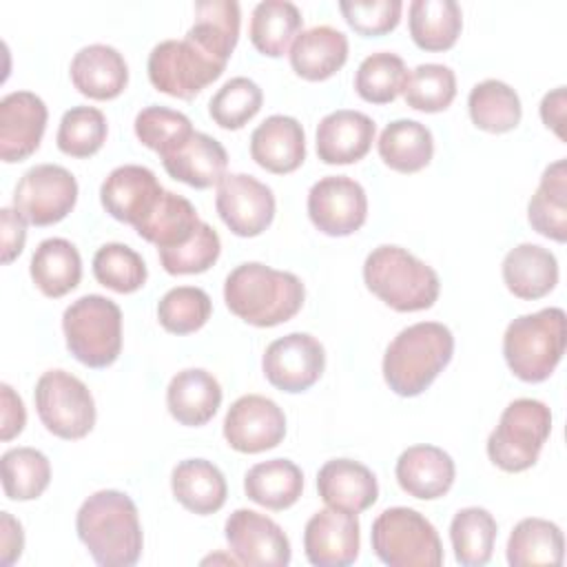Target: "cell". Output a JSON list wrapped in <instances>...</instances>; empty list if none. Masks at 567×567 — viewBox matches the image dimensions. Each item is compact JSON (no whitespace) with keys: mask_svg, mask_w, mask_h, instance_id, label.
Listing matches in <instances>:
<instances>
[{"mask_svg":"<svg viewBox=\"0 0 567 567\" xmlns=\"http://www.w3.org/2000/svg\"><path fill=\"white\" fill-rule=\"evenodd\" d=\"M78 538L102 567H128L142 556V525L133 498L117 489L91 494L75 514Z\"/></svg>","mask_w":567,"mask_h":567,"instance_id":"1","label":"cell"},{"mask_svg":"<svg viewBox=\"0 0 567 567\" xmlns=\"http://www.w3.org/2000/svg\"><path fill=\"white\" fill-rule=\"evenodd\" d=\"M306 299L295 272L275 270L259 261L233 268L224 281V301L233 315L257 328H272L292 319Z\"/></svg>","mask_w":567,"mask_h":567,"instance_id":"2","label":"cell"},{"mask_svg":"<svg viewBox=\"0 0 567 567\" xmlns=\"http://www.w3.org/2000/svg\"><path fill=\"white\" fill-rule=\"evenodd\" d=\"M454 354V334L439 321L403 328L385 348L383 379L399 396H419L443 372Z\"/></svg>","mask_w":567,"mask_h":567,"instance_id":"3","label":"cell"},{"mask_svg":"<svg viewBox=\"0 0 567 567\" xmlns=\"http://www.w3.org/2000/svg\"><path fill=\"white\" fill-rule=\"evenodd\" d=\"M363 281L396 312L427 310L439 299L441 281L432 266L392 244L372 248L363 261Z\"/></svg>","mask_w":567,"mask_h":567,"instance_id":"4","label":"cell"},{"mask_svg":"<svg viewBox=\"0 0 567 567\" xmlns=\"http://www.w3.org/2000/svg\"><path fill=\"white\" fill-rule=\"evenodd\" d=\"M565 343V310L543 308L509 321L503 334V357L520 381L540 383L560 363Z\"/></svg>","mask_w":567,"mask_h":567,"instance_id":"5","label":"cell"},{"mask_svg":"<svg viewBox=\"0 0 567 567\" xmlns=\"http://www.w3.org/2000/svg\"><path fill=\"white\" fill-rule=\"evenodd\" d=\"M62 330L69 352L86 368L115 363L122 350V310L102 295H84L66 306Z\"/></svg>","mask_w":567,"mask_h":567,"instance_id":"6","label":"cell"},{"mask_svg":"<svg viewBox=\"0 0 567 567\" xmlns=\"http://www.w3.org/2000/svg\"><path fill=\"white\" fill-rule=\"evenodd\" d=\"M377 558L390 567H439L443 545L436 527L412 507L383 509L370 532Z\"/></svg>","mask_w":567,"mask_h":567,"instance_id":"7","label":"cell"},{"mask_svg":"<svg viewBox=\"0 0 567 567\" xmlns=\"http://www.w3.org/2000/svg\"><path fill=\"white\" fill-rule=\"evenodd\" d=\"M551 432V412L538 399H514L487 436V456L503 472H525Z\"/></svg>","mask_w":567,"mask_h":567,"instance_id":"8","label":"cell"},{"mask_svg":"<svg viewBox=\"0 0 567 567\" xmlns=\"http://www.w3.org/2000/svg\"><path fill=\"white\" fill-rule=\"evenodd\" d=\"M33 401L42 425L64 441H78L95 425L93 394L66 370H47L35 383Z\"/></svg>","mask_w":567,"mask_h":567,"instance_id":"9","label":"cell"},{"mask_svg":"<svg viewBox=\"0 0 567 567\" xmlns=\"http://www.w3.org/2000/svg\"><path fill=\"white\" fill-rule=\"evenodd\" d=\"M226 64L204 53L190 40L157 42L146 62L151 84L173 97L193 100L224 73Z\"/></svg>","mask_w":567,"mask_h":567,"instance_id":"10","label":"cell"},{"mask_svg":"<svg viewBox=\"0 0 567 567\" xmlns=\"http://www.w3.org/2000/svg\"><path fill=\"white\" fill-rule=\"evenodd\" d=\"M78 202V182L60 164H35L16 184L13 208L33 226L62 221Z\"/></svg>","mask_w":567,"mask_h":567,"instance_id":"11","label":"cell"},{"mask_svg":"<svg viewBox=\"0 0 567 567\" xmlns=\"http://www.w3.org/2000/svg\"><path fill=\"white\" fill-rule=\"evenodd\" d=\"M308 217L317 230L330 237L357 233L368 217L363 186L348 175H328L308 190Z\"/></svg>","mask_w":567,"mask_h":567,"instance_id":"12","label":"cell"},{"mask_svg":"<svg viewBox=\"0 0 567 567\" xmlns=\"http://www.w3.org/2000/svg\"><path fill=\"white\" fill-rule=\"evenodd\" d=\"M323 368L326 350L308 332H290L275 339L261 357V370L268 383L288 394L312 388L323 374Z\"/></svg>","mask_w":567,"mask_h":567,"instance_id":"13","label":"cell"},{"mask_svg":"<svg viewBox=\"0 0 567 567\" xmlns=\"http://www.w3.org/2000/svg\"><path fill=\"white\" fill-rule=\"evenodd\" d=\"M215 208L230 233L237 237H257L275 217V195L270 186L252 175L228 173L217 184Z\"/></svg>","mask_w":567,"mask_h":567,"instance_id":"14","label":"cell"},{"mask_svg":"<svg viewBox=\"0 0 567 567\" xmlns=\"http://www.w3.org/2000/svg\"><path fill=\"white\" fill-rule=\"evenodd\" d=\"M286 436V414L268 396L244 394L224 416V439L241 454H259L277 447Z\"/></svg>","mask_w":567,"mask_h":567,"instance_id":"15","label":"cell"},{"mask_svg":"<svg viewBox=\"0 0 567 567\" xmlns=\"http://www.w3.org/2000/svg\"><path fill=\"white\" fill-rule=\"evenodd\" d=\"M224 536L241 565L286 567L290 563V540L284 529L255 509H235L224 525Z\"/></svg>","mask_w":567,"mask_h":567,"instance_id":"16","label":"cell"},{"mask_svg":"<svg viewBox=\"0 0 567 567\" xmlns=\"http://www.w3.org/2000/svg\"><path fill=\"white\" fill-rule=\"evenodd\" d=\"M359 518L352 512L326 507L315 512L303 529V551L310 565L346 567L359 556Z\"/></svg>","mask_w":567,"mask_h":567,"instance_id":"17","label":"cell"},{"mask_svg":"<svg viewBox=\"0 0 567 567\" xmlns=\"http://www.w3.org/2000/svg\"><path fill=\"white\" fill-rule=\"evenodd\" d=\"M164 195L155 173L140 164H124L113 168L100 186V202L104 210L133 228L142 224Z\"/></svg>","mask_w":567,"mask_h":567,"instance_id":"18","label":"cell"},{"mask_svg":"<svg viewBox=\"0 0 567 567\" xmlns=\"http://www.w3.org/2000/svg\"><path fill=\"white\" fill-rule=\"evenodd\" d=\"M47 104L31 91H11L0 100V157L22 162L38 151L47 128Z\"/></svg>","mask_w":567,"mask_h":567,"instance_id":"19","label":"cell"},{"mask_svg":"<svg viewBox=\"0 0 567 567\" xmlns=\"http://www.w3.org/2000/svg\"><path fill=\"white\" fill-rule=\"evenodd\" d=\"M377 126L370 115L352 109L328 113L317 126V155L323 164H352L368 155Z\"/></svg>","mask_w":567,"mask_h":567,"instance_id":"20","label":"cell"},{"mask_svg":"<svg viewBox=\"0 0 567 567\" xmlns=\"http://www.w3.org/2000/svg\"><path fill=\"white\" fill-rule=\"evenodd\" d=\"M394 474L405 494L421 501H434L450 492L456 467L445 450L421 443L401 452Z\"/></svg>","mask_w":567,"mask_h":567,"instance_id":"21","label":"cell"},{"mask_svg":"<svg viewBox=\"0 0 567 567\" xmlns=\"http://www.w3.org/2000/svg\"><path fill=\"white\" fill-rule=\"evenodd\" d=\"M317 489L328 507L365 512L379 498V483L370 467L352 458H332L317 474Z\"/></svg>","mask_w":567,"mask_h":567,"instance_id":"22","label":"cell"},{"mask_svg":"<svg viewBox=\"0 0 567 567\" xmlns=\"http://www.w3.org/2000/svg\"><path fill=\"white\" fill-rule=\"evenodd\" d=\"M250 157L275 175L297 171L306 159V133L290 115L266 117L250 135Z\"/></svg>","mask_w":567,"mask_h":567,"instance_id":"23","label":"cell"},{"mask_svg":"<svg viewBox=\"0 0 567 567\" xmlns=\"http://www.w3.org/2000/svg\"><path fill=\"white\" fill-rule=\"evenodd\" d=\"M73 86L91 100H113L128 82V66L124 55L109 44L82 47L71 60Z\"/></svg>","mask_w":567,"mask_h":567,"instance_id":"24","label":"cell"},{"mask_svg":"<svg viewBox=\"0 0 567 567\" xmlns=\"http://www.w3.org/2000/svg\"><path fill=\"white\" fill-rule=\"evenodd\" d=\"M166 173L193 188L217 186L226 177L228 155L221 142L195 131L173 153L162 157Z\"/></svg>","mask_w":567,"mask_h":567,"instance_id":"25","label":"cell"},{"mask_svg":"<svg viewBox=\"0 0 567 567\" xmlns=\"http://www.w3.org/2000/svg\"><path fill=\"white\" fill-rule=\"evenodd\" d=\"M221 405V385L204 368L179 370L166 388V408L171 416L188 427L208 423Z\"/></svg>","mask_w":567,"mask_h":567,"instance_id":"26","label":"cell"},{"mask_svg":"<svg viewBox=\"0 0 567 567\" xmlns=\"http://www.w3.org/2000/svg\"><path fill=\"white\" fill-rule=\"evenodd\" d=\"M292 71L310 82L334 75L348 60V38L330 24H317L301 31L290 47Z\"/></svg>","mask_w":567,"mask_h":567,"instance_id":"27","label":"cell"},{"mask_svg":"<svg viewBox=\"0 0 567 567\" xmlns=\"http://www.w3.org/2000/svg\"><path fill=\"white\" fill-rule=\"evenodd\" d=\"M507 290L518 299H540L558 284V261L554 252L538 244L514 246L501 266Z\"/></svg>","mask_w":567,"mask_h":567,"instance_id":"28","label":"cell"},{"mask_svg":"<svg viewBox=\"0 0 567 567\" xmlns=\"http://www.w3.org/2000/svg\"><path fill=\"white\" fill-rule=\"evenodd\" d=\"M171 489L188 512L208 516L224 507L228 485L221 470L206 458H184L171 472Z\"/></svg>","mask_w":567,"mask_h":567,"instance_id":"29","label":"cell"},{"mask_svg":"<svg viewBox=\"0 0 567 567\" xmlns=\"http://www.w3.org/2000/svg\"><path fill=\"white\" fill-rule=\"evenodd\" d=\"M239 22L241 13L235 0H199L195 2V20L186 31V40L226 64L239 40Z\"/></svg>","mask_w":567,"mask_h":567,"instance_id":"30","label":"cell"},{"mask_svg":"<svg viewBox=\"0 0 567 567\" xmlns=\"http://www.w3.org/2000/svg\"><path fill=\"white\" fill-rule=\"evenodd\" d=\"M35 288L51 299L64 297L82 279V259L78 248L64 237H49L38 244L29 264Z\"/></svg>","mask_w":567,"mask_h":567,"instance_id":"31","label":"cell"},{"mask_svg":"<svg viewBox=\"0 0 567 567\" xmlns=\"http://www.w3.org/2000/svg\"><path fill=\"white\" fill-rule=\"evenodd\" d=\"M246 496L272 512L292 507L303 492V474L290 458H270L252 465L244 476Z\"/></svg>","mask_w":567,"mask_h":567,"instance_id":"32","label":"cell"},{"mask_svg":"<svg viewBox=\"0 0 567 567\" xmlns=\"http://www.w3.org/2000/svg\"><path fill=\"white\" fill-rule=\"evenodd\" d=\"M529 226L554 241L567 239V162H551L527 204Z\"/></svg>","mask_w":567,"mask_h":567,"instance_id":"33","label":"cell"},{"mask_svg":"<svg viewBox=\"0 0 567 567\" xmlns=\"http://www.w3.org/2000/svg\"><path fill=\"white\" fill-rule=\"evenodd\" d=\"M379 155L385 166L396 173H419L434 155L432 131L416 120L390 122L377 142Z\"/></svg>","mask_w":567,"mask_h":567,"instance_id":"34","label":"cell"},{"mask_svg":"<svg viewBox=\"0 0 567 567\" xmlns=\"http://www.w3.org/2000/svg\"><path fill=\"white\" fill-rule=\"evenodd\" d=\"M408 27L419 49L447 51L461 35L463 13L454 0H412Z\"/></svg>","mask_w":567,"mask_h":567,"instance_id":"35","label":"cell"},{"mask_svg":"<svg viewBox=\"0 0 567 567\" xmlns=\"http://www.w3.org/2000/svg\"><path fill=\"white\" fill-rule=\"evenodd\" d=\"M565 556V538L556 523L545 518H523L507 538V563L512 567L549 565L558 567Z\"/></svg>","mask_w":567,"mask_h":567,"instance_id":"36","label":"cell"},{"mask_svg":"<svg viewBox=\"0 0 567 567\" xmlns=\"http://www.w3.org/2000/svg\"><path fill=\"white\" fill-rule=\"evenodd\" d=\"M301 24L303 18L297 4L288 0H264L252 9L248 35L259 53L279 58L301 33Z\"/></svg>","mask_w":567,"mask_h":567,"instance_id":"37","label":"cell"},{"mask_svg":"<svg viewBox=\"0 0 567 567\" xmlns=\"http://www.w3.org/2000/svg\"><path fill=\"white\" fill-rule=\"evenodd\" d=\"M199 221L195 206L186 197L164 190L155 210L135 226V233L148 244H155L157 250L175 248L195 235Z\"/></svg>","mask_w":567,"mask_h":567,"instance_id":"38","label":"cell"},{"mask_svg":"<svg viewBox=\"0 0 567 567\" xmlns=\"http://www.w3.org/2000/svg\"><path fill=\"white\" fill-rule=\"evenodd\" d=\"M467 109L474 126L487 133H507L518 126L523 106L518 93L503 80H483L472 86Z\"/></svg>","mask_w":567,"mask_h":567,"instance_id":"39","label":"cell"},{"mask_svg":"<svg viewBox=\"0 0 567 567\" xmlns=\"http://www.w3.org/2000/svg\"><path fill=\"white\" fill-rule=\"evenodd\" d=\"M496 518L485 507H463L450 523V540L456 563L465 567L487 565L496 543Z\"/></svg>","mask_w":567,"mask_h":567,"instance_id":"40","label":"cell"},{"mask_svg":"<svg viewBox=\"0 0 567 567\" xmlns=\"http://www.w3.org/2000/svg\"><path fill=\"white\" fill-rule=\"evenodd\" d=\"M2 489L9 501H33L51 481V463L35 447H11L0 458Z\"/></svg>","mask_w":567,"mask_h":567,"instance_id":"41","label":"cell"},{"mask_svg":"<svg viewBox=\"0 0 567 567\" xmlns=\"http://www.w3.org/2000/svg\"><path fill=\"white\" fill-rule=\"evenodd\" d=\"M405 78L403 58L390 51H377L361 60L354 73V91L370 104H390L403 93Z\"/></svg>","mask_w":567,"mask_h":567,"instance_id":"42","label":"cell"},{"mask_svg":"<svg viewBox=\"0 0 567 567\" xmlns=\"http://www.w3.org/2000/svg\"><path fill=\"white\" fill-rule=\"evenodd\" d=\"M456 97V75L450 66L425 62L414 66L403 86V100L410 109L423 113L445 111Z\"/></svg>","mask_w":567,"mask_h":567,"instance_id":"43","label":"cell"},{"mask_svg":"<svg viewBox=\"0 0 567 567\" xmlns=\"http://www.w3.org/2000/svg\"><path fill=\"white\" fill-rule=\"evenodd\" d=\"M146 264L140 252L126 244H104L93 255V277L109 290L120 295L135 292L146 281Z\"/></svg>","mask_w":567,"mask_h":567,"instance_id":"44","label":"cell"},{"mask_svg":"<svg viewBox=\"0 0 567 567\" xmlns=\"http://www.w3.org/2000/svg\"><path fill=\"white\" fill-rule=\"evenodd\" d=\"M106 140V117L95 106H71L64 111L55 144L64 155L71 157H91L95 155Z\"/></svg>","mask_w":567,"mask_h":567,"instance_id":"45","label":"cell"},{"mask_svg":"<svg viewBox=\"0 0 567 567\" xmlns=\"http://www.w3.org/2000/svg\"><path fill=\"white\" fill-rule=\"evenodd\" d=\"M264 93L250 78L237 75L224 82L208 102V113L215 124L226 131H237L248 124L261 109Z\"/></svg>","mask_w":567,"mask_h":567,"instance_id":"46","label":"cell"},{"mask_svg":"<svg viewBox=\"0 0 567 567\" xmlns=\"http://www.w3.org/2000/svg\"><path fill=\"white\" fill-rule=\"evenodd\" d=\"M133 126H135L137 140L146 148L155 151L159 159L173 153L179 144H184L195 133L190 120L184 113L173 111L168 106H159V104H151L142 109L135 115Z\"/></svg>","mask_w":567,"mask_h":567,"instance_id":"47","label":"cell"},{"mask_svg":"<svg viewBox=\"0 0 567 567\" xmlns=\"http://www.w3.org/2000/svg\"><path fill=\"white\" fill-rule=\"evenodd\" d=\"M210 297L197 286L171 288L157 303V319L162 328L173 334H190L199 330L210 319Z\"/></svg>","mask_w":567,"mask_h":567,"instance_id":"48","label":"cell"},{"mask_svg":"<svg viewBox=\"0 0 567 567\" xmlns=\"http://www.w3.org/2000/svg\"><path fill=\"white\" fill-rule=\"evenodd\" d=\"M221 252V241L217 230L206 224L199 221L195 235L175 248H162L157 250L159 255V264L168 275H197L208 270L217 257Z\"/></svg>","mask_w":567,"mask_h":567,"instance_id":"49","label":"cell"},{"mask_svg":"<svg viewBox=\"0 0 567 567\" xmlns=\"http://www.w3.org/2000/svg\"><path fill=\"white\" fill-rule=\"evenodd\" d=\"M401 0H341L339 11L359 35H383L401 20Z\"/></svg>","mask_w":567,"mask_h":567,"instance_id":"50","label":"cell"},{"mask_svg":"<svg viewBox=\"0 0 567 567\" xmlns=\"http://www.w3.org/2000/svg\"><path fill=\"white\" fill-rule=\"evenodd\" d=\"M0 228H2V264H11L24 248L27 221L16 208L4 206L0 210Z\"/></svg>","mask_w":567,"mask_h":567,"instance_id":"51","label":"cell"},{"mask_svg":"<svg viewBox=\"0 0 567 567\" xmlns=\"http://www.w3.org/2000/svg\"><path fill=\"white\" fill-rule=\"evenodd\" d=\"M0 403H2V425H0V439L11 441L24 430L27 423V410L22 399L16 394V390L9 383L0 385Z\"/></svg>","mask_w":567,"mask_h":567,"instance_id":"52","label":"cell"},{"mask_svg":"<svg viewBox=\"0 0 567 567\" xmlns=\"http://www.w3.org/2000/svg\"><path fill=\"white\" fill-rule=\"evenodd\" d=\"M0 525H2V549H0V560L4 567L13 565L24 549V534L20 520H16L9 512L0 514Z\"/></svg>","mask_w":567,"mask_h":567,"instance_id":"53","label":"cell"},{"mask_svg":"<svg viewBox=\"0 0 567 567\" xmlns=\"http://www.w3.org/2000/svg\"><path fill=\"white\" fill-rule=\"evenodd\" d=\"M540 120L547 128H551L560 140H565V86H556L554 91L545 93L540 102Z\"/></svg>","mask_w":567,"mask_h":567,"instance_id":"54","label":"cell"}]
</instances>
